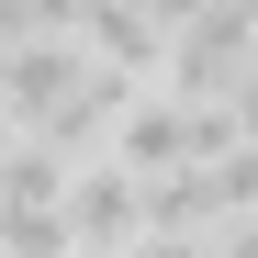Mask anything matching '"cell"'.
I'll list each match as a JSON object with an SVG mask.
<instances>
[{
  "mask_svg": "<svg viewBox=\"0 0 258 258\" xmlns=\"http://www.w3.org/2000/svg\"><path fill=\"white\" fill-rule=\"evenodd\" d=\"M247 68H258V56H247Z\"/></svg>",
  "mask_w": 258,
  "mask_h": 258,
  "instance_id": "obj_8",
  "label": "cell"
},
{
  "mask_svg": "<svg viewBox=\"0 0 258 258\" xmlns=\"http://www.w3.org/2000/svg\"><path fill=\"white\" fill-rule=\"evenodd\" d=\"M247 56H258V23H247V12H225V0H202V12L168 34L157 79H168L180 101H225L236 79H247Z\"/></svg>",
  "mask_w": 258,
  "mask_h": 258,
  "instance_id": "obj_1",
  "label": "cell"
},
{
  "mask_svg": "<svg viewBox=\"0 0 258 258\" xmlns=\"http://www.w3.org/2000/svg\"><path fill=\"white\" fill-rule=\"evenodd\" d=\"M225 12H247V23H258V0H225Z\"/></svg>",
  "mask_w": 258,
  "mask_h": 258,
  "instance_id": "obj_7",
  "label": "cell"
},
{
  "mask_svg": "<svg viewBox=\"0 0 258 258\" xmlns=\"http://www.w3.org/2000/svg\"><path fill=\"white\" fill-rule=\"evenodd\" d=\"M112 258H213V236H168V225H146L135 247H112Z\"/></svg>",
  "mask_w": 258,
  "mask_h": 258,
  "instance_id": "obj_4",
  "label": "cell"
},
{
  "mask_svg": "<svg viewBox=\"0 0 258 258\" xmlns=\"http://www.w3.org/2000/svg\"><path fill=\"white\" fill-rule=\"evenodd\" d=\"M12 34H45V23H34V0H0V45H12Z\"/></svg>",
  "mask_w": 258,
  "mask_h": 258,
  "instance_id": "obj_6",
  "label": "cell"
},
{
  "mask_svg": "<svg viewBox=\"0 0 258 258\" xmlns=\"http://www.w3.org/2000/svg\"><path fill=\"white\" fill-rule=\"evenodd\" d=\"M213 258H258V213H236V225H225V247H213Z\"/></svg>",
  "mask_w": 258,
  "mask_h": 258,
  "instance_id": "obj_5",
  "label": "cell"
},
{
  "mask_svg": "<svg viewBox=\"0 0 258 258\" xmlns=\"http://www.w3.org/2000/svg\"><path fill=\"white\" fill-rule=\"evenodd\" d=\"M68 236H79V258H112V247H135L146 236V180H135V168H123V157H79L68 168Z\"/></svg>",
  "mask_w": 258,
  "mask_h": 258,
  "instance_id": "obj_2",
  "label": "cell"
},
{
  "mask_svg": "<svg viewBox=\"0 0 258 258\" xmlns=\"http://www.w3.org/2000/svg\"><path fill=\"white\" fill-rule=\"evenodd\" d=\"M79 79H90V45H79V34H12V45H0V112L45 123Z\"/></svg>",
  "mask_w": 258,
  "mask_h": 258,
  "instance_id": "obj_3",
  "label": "cell"
}]
</instances>
